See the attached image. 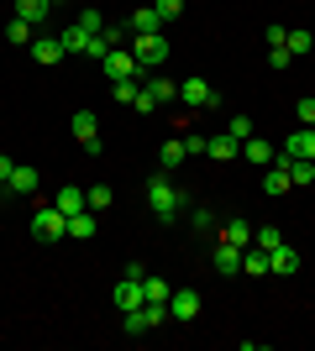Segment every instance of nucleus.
I'll list each match as a JSON object with an SVG mask.
<instances>
[{
    "label": "nucleus",
    "mask_w": 315,
    "mask_h": 351,
    "mask_svg": "<svg viewBox=\"0 0 315 351\" xmlns=\"http://www.w3.org/2000/svg\"><path fill=\"white\" fill-rule=\"evenodd\" d=\"M179 100L189 105V110H210V105H221V95H215L205 79H184V84H179Z\"/></svg>",
    "instance_id": "0eeeda50"
},
{
    "label": "nucleus",
    "mask_w": 315,
    "mask_h": 351,
    "mask_svg": "<svg viewBox=\"0 0 315 351\" xmlns=\"http://www.w3.org/2000/svg\"><path fill=\"white\" fill-rule=\"evenodd\" d=\"M53 205H58L63 215H79V210H90V199H84V189H79V184H63Z\"/></svg>",
    "instance_id": "2eb2a0df"
},
{
    "label": "nucleus",
    "mask_w": 315,
    "mask_h": 351,
    "mask_svg": "<svg viewBox=\"0 0 315 351\" xmlns=\"http://www.w3.org/2000/svg\"><path fill=\"white\" fill-rule=\"evenodd\" d=\"M215 231H221V241H231V247H253V226H247V220H221Z\"/></svg>",
    "instance_id": "dca6fc26"
},
{
    "label": "nucleus",
    "mask_w": 315,
    "mask_h": 351,
    "mask_svg": "<svg viewBox=\"0 0 315 351\" xmlns=\"http://www.w3.org/2000/svg\"><path fill=\"white\" fill-rule=\"evenodd\" d=\"M58 43H63V53H90V43H95V37H90V32H84V27H79V21H74V27L63 32Z\"/></svg>",
    "instance_id": "412c9836"
},
{
    "label": "nucleus",
    "mask_w": 315,
    "mask_h": 351,
    "mask_svg": "<svg viewBox=\"0 0 315 351\" xmlns=\"http://www.w3.org/2000/svg\"><path fill=\"white\" fill-rule=\"evenodd\" d=\"M163 27V16L152 11V5H142V11H132V21H126V32H132V37H142V32H158Z\"/></svg>",
    "instance_id": "a211bd4d"
},
{
    "label": "nucleus",
    "mask_w": 315,
    "mask_h": 351,
    "mask_svg": "<svg viewBox=\"0 0 315 351\" xmlns=\"http://www.w3.org/2000/svg\"><path fill=\"white\" fill-rule=\"evenodd\" d=\"M184 152H189V158H205V136L189 132V136H184Z\"/></svg>",
    "instance_id": "4c0bfd02"
},
{
    "label": "nucleus",
    "mask_w": 315,
    "mask_h": 351,
    "mask_svg": "<svg viewBox=\"0 0 315 351\" xmlns=\"http://www.w3.org/2000/svg\"><path fill=\"white\" fill-rule=\"evenodd\" d=\"M189 220H195V231H200V236L221 226V220H215V210H205V205H200V210H195V215H189Z\"/></svg>",
    "instance_id": "f704fd0d"
},
{
    "label": "nucleus",
    "mask_w": 315,
    "mask_h": 351,
    "mask_svg": "<svg viewBox=\"0 0 315 351\" xmlns=\"http://www.w3.org/2000/svg\"><path fill=\"white\" fill-rule=\"evenodd\" d=\"M74 21H79V27H84V32H90V37H100V32H105V27H110V21H105V16H100V11H95V5H84V11H79V16H74Z\"/></svg>",
    "instance_id": "393cba45"
},
{
    "label": "nucleus",
    "mask_w": 315,
    "mask_h": 351,
    "mask_svg": "<svg viewBox=\"0 0 315 351\" xmlns=\"http://www.w3.org/2000/svg\"><path fill=\"white\" fill-rule=\"evenodd\" d=\"M95 231H100V220H95V210H79V215H69V236H74V241H90Z\"/></svg>",
    "instance_id": "f3484780"
},
{
    "label": "nucleus",
    "mask_w": 315,
    "mask_h": 351,
    "mask_svg": "<svg viewBox=\"0 0 315 351\" xmlns=\"http://www.w3.org/2000/svg\"><path fill=\"white\" fill-rule=\"evenodd\" d=\"M268 273H279V278H294V273H300V252L273 247V252H268Z\"/></svg>",
    "instance_id": "ddd939ff"
},
{
    "label": "nucleus",
    "mask_w": 315,
    "mask_h": 351,
    "mask_svg": "<svg viewBox=\"0 0 315 351\" xmlns=\"http://www.w3.org/2000/svg\"><path fill=\"white\" fill-rule=\"evenodd\" d=\"M11 173H16V162L5 158V152H0V189H5V184H11Z\"/></svg>",
    "instance_id": "ea45409f"
},
{
    "label": "nucleus",
    "mask_w": 315,
    "mask_h": 351,
    "mask_svg": "<svg viewBox=\"0 0 315 351\" xmlns=\"http://www.w3.org/2000/svg\"><path fill=\"white\" fill-rule=\"evenodd\" d=\"M242 158H247V162H257V168H268V162L279 158V152H273V142H263V136H247V142H242Z\"/></svg>",
    "instance_id": "4468645a"
},
{
    "label": "nucleus",
    "mask_w": 315,
    "mask_h": 351,
    "mask_svg": "<svg viewBox=\"0 0 315 351\" xmlns=\"http://www.w3.org/2000/svg\"><path fill=\"white\" fill-rule=\"evenodd\" d=\"M184 158H189V152H184V136H168V142L158 147V162H163V168H179Z\"/></svg>",
    "instance_id": "5701e85b"
},
{
    "label": "nucleus",
    "mask_w": 315,
    "mask_h": 351,
    "mask_svg": "<svg viewBox=\"0 0 315 351\" xmlns=\"http://www.w3.org/2000/svg\"><path fill=\"white\" fill-rule=\"evenodd\" d=\"M242 273H247V278H263V273H268V252H242Z\"/></svg>",
    "instance_id": "a878e982"
},
{
    "label": "nucleus",
    "mask_w": 315,
    "mask_h": 351,
    "mask_svg": "<svg viewBox=\"0 0 315 351\" xmlns=\"http://www.w3.org/2000/svg\"><path fill=\"white\" fill-rule=\"evenodd\" d=\"M289 178H294V184H310V178H315V162H310V158L289 162Z\"/></svg>",
    "instance_id": "72a5a7b5"
},
{
    "label": "nucleus",
    "mask_w": 315,
    "mask_h": 351,
    "mask_svg": "<svg viewBox=\"0 0 315 351\" xmlns=\"http://www.w3.org/2000/svg\"><path fill=\"white\" fill-rule=\"evenodd\" d=\"M32 236H37V241H63V236H69V215H63L58 205L32 210Z\"/></svg>",
    "instance_id": "20e7f679"
},
{
    "label": "nucleus",
    "mask_w": 315,
    "mask_h": 351,
    "mask_svg": "<svg viewBox=\"0 0 315 351\" xmlns=\"http://www.w3.org/2000/svg\"><path fill=\"white\" fill-rule=\"evenodd\" d=\"M310 162H315V158H310Z\"/></svg>",
    "instance_id": "79ce46f5"
},
{
    "label": "nucleus",
    "mask_w": 315,
    "mask_h": 351,
    "mask_svg": "<svg viewBox=\"0 0 315 351\" xmlns=\"http://www.w3.org/2000/svg\"><path fill=\"white\" fill-rule=\"evenodd\" d=\"M110 89H116V100H121V105H137V95H142V79H116Z\"/></svg>",
    "instance_id": "cd10ccee"
},
{
    "label": "nucleus",
    "mask_w": 315,
    "mask_h": 351,
    "mask_svg": "<svg viewBox=\"0 0 315 351\" xmlns=\"http://www.w3.org/2000/svg\"><path fill=\"white\" fill-rule=\"evenodd\" d=\"M205 158L231 162V158H242V142H237V136H226V132H215V136H205Z\"/></svg>",
    "instance_id": "f8f14e48"
},
{
    "label": "nucleus",
    "mask_w": 315,
    "mask_h": 351,
    "mask_svg": "<svg viewBox=\"0 0 315 351\" xmlns=\"http://www.w3.org/2000/svg\"><path fill=\"white\" fill-rule=\"evenodd\" d=\"M74 142L90 158H100V121H95V110H74Z\"/></svg>",
    "instance_id": "423d86ee"
},
{
    "label": "nucleus",
    "mask_w": 315,
    "mask_h": 351,
    "mask_svg": "<svg viewBox=\"0 0 315 351\" xmlns=\"http://www.w3.org/2000/svg\"><path fill=\"white\" fill-rule=\"evenodd\" d=\"M84 199H90V210H110V189H105V184H95V189H84Z\"/></svg>",
    "instance_id": "c9c22d12"
},
{
    "label": "nucleus",
    "mask_w": 315,
    "mask_h": 351,
    "mask_svg": "<svg viewBox=\"0 0 315 351\" xmlns=\"http://www.w3.org/2000/svg\"><path fill=\"white\" fill-rule=\"evenodd\" d=\"M242 252H247V247H231V241H215V252H210V267H215L221 278H237V273H242Z\"/></svg>",
    "instance_id": "6e6552de"
},
{
    "label": "nucleus",
    "mask_w": 315,
    "mask_h": 351,
    "mask_svg": "<svg viewBox=\"0 0 315 351\" xmlns=\"http://www.w3.org/2000/svg\"><path fill=\"white\" fill-rule=\"evenodd\" d=\"M289 58H294L289 47H273V53H268V63H273V69H289Z\"/></svg>",
    "instance_id": "58836bf2"
},
{
    "label": "nucleus",
    "mask_w": 315,
    "mask_h": 351,
    "mask_svg": "<svg viewBox=\"0 0 315 351\" xmlns=\"http://www.w3.org/2000/svg\"><path fill=\"white\" fill-rule=\"evenodd\" d=\"M226 136L247 142V136H257V132H253V121H247V116H231V121H226Z\"/></svg>",
    "instance_id": "7c9ffc66"
},
{
    "label": "nucleus",
    "mask_w": 315,
    "mask_h": 351,
    "mask_svg": "<svg viewBox=\"0 0 315 351\" xmlns=\"http://www.w3.org/2000/svg\"><path fill=\"white\" fill-rule=\"evenodd\" d=\"M289 53H294V58H300V53H310V47H315V37H310V32H289Z\"/></svg>",
    "instance_id": "473e14b6"
},
{
    "label": "nucleus",
    "mask_w": 315,
    "mask_h": 351,
    "mask_svg": "<svg viewBox=\"0 0 315 351\" xmlns=\"http://www.w3.org/2000/svg\"><path fill=\"white\" fill-rule=\"evenodd\" d=\"M5 43H32V27L21 21V16H11V21H5Z\"/></svg>",
    "instance_id": "c756f323"
},
{
    "label": "nucleus",
    "mask_w": 315,
    "mask_h": 351,
    "mask_svg": "<svg viewBox=\"0 0 315 351\" xmlns=\"http://www.w3.org/2000/svg\"><path fill=\"white\" fill-rule=\"evenodd\" d=\"M53 5H58V0H53Z\"/></svg>",
    "instance_id": "a19ab883"
},
{
    "label": "nucleus",
    "mask_w": 315,
    "mask_h": 351,
    "mask_svg": "<svg viewBox=\"0 0 315 351\" xmlns=\"http://www.w3.org/2000/svg\"><path fill=\"white\" fill-rule=\"evenodd\" d=\"M200 315V289H174L168 293V320H195Z\"/></svg>",
    "instance_id": "9d476101"
},
{
    "label": "nucleus",
    "mask_w": 315,
    "mask_h": 351,
    "mask_svg": "<svg viewBox=\"0 0 315 351\" xmlns=\"http://www.w3.org/2000/svg\"><path fill=\"white\" fill-rule=\"evenodd\" d=\"M137 304H148V299H142V278L121 273V278H116V309L126 315V309H137Z\"/></svg>",
    "instance_id": "9b49d317"
},
{
    "label": "nucleus",
    "mask_w": 315,
    "mask_h": 351,
    "mask_svg": "<svg viewBox=\"0 0 315 351\" xmlns=\"http://www.w3.org/2000/svg\"><path fill=\"white\" fill-rule=\"evenodd\" d=\"M168 100H179V84L174 79H163V73H148L142 79V95H137V110L142 116H152L158 105H168Z\"/></svg>",
    "instance_id": "7ed1b4c3"
},
{
    "label": "nucleus",
    "mask_w": 315,
    "mask_h": 351,
    "mask_svg": "<svg viewBox=\"0 0 315 351\" xmlns=\"http://www.w3.org/2000/svg\"><path fill=\"white\" fill-rule=\"evenodd\" d=\"M5 194H37V168H16L11 184H5Z\"/></svg>",
    "instance_id": "b1692460"
},
{
    "label": "nucleus",
    "mask_w": 315,
    "mask_h": 351,
    "mask_svg": "<svg viewBox=\"0 0 315 351\" xmlns=\"http://www.w3.org/2000/svg\"><path fill=\"white\" fill-rule=\"evenodd\" d=\"M253 241H257L263 252H273V247H284V231H279V226H257V231H253Z\"/></svg>",
    "instance_id": "bb28decb"
},
{
    "label": "nucleus",
    "mask_w": 315,
    "mask_h": 351,
    "mask_svg": "<svg viewBox=\"0 0 315 351\" xmlns=\"http://www.w3.org/2000/svg\"><path fill=\"white\" fill-rule=\"evenodd\" d=\"M100 69L110 73V84H116V79H148V73L137 69L132 47H110V53H105V58H100Z\"/></svg>",
    "instance_id": "39448f33"
},
{
    "label": "nucleus",
    "mask_w": 315,
    "mask_h": 351,
    "mask_svg": "<svg viewBox=\"0 0 315 351\" xmlns=\"http://www.w3.org/2000/svg\"><path fill=\"white\" fill-rule=\"evenodd\" d=\"M294 116H300V126H315V95H300V100H294Z\"/></svg>",
    "instance_id": "2f4dec72"
},
{
    "label": "nucleus",
    "mask_w": 315,
    "mask_h": 351,
    "mask_svg": "<svg viewBox=\"0 0 315 351\" xmlns=\"http://www.w3.org/2000/svg\"><path fill=\"white\" fill-rule=\"evenodd\" d=\"M279 158H289V162L315 158V126H300V132H289V136H284V152H279Z\"/></svg>",
    "instance_id": "1a4fd4ad"
},
{
    "label": "nucleus",
    "mask_w": 315,
    "mask_h": 351,
    "mask_svg": "<svg viewBox=\"0 0 315 351\" xmlns=\"http://www.w3.org/2000/svg\"><path fill=\"white\" fill-rule=\"evenodd\" d=\"M152 325H148V309L137 304V309H126V336H148Z\"/></svg>",
    "instance_id": "c85d7f7f"
},
{
    "label": "nucleus",
    "mask_w": 315,
    "mask_h": 351,
    "mask_svg": "<svg viewBox=\"0 0 315 351\" xmlns=\"http://www.w3.org/2000/svg\"><path fill=\"white\" fill-rule=\"evenodd\" d=\"M32 58H37V63H58L63 43H58V37H37V43H32Z\"/></svg>",
    "instance_id": "4be33fe9"
},
{
    "label": "nucleus",
    "mask_w": 315,
    "mask_h": 351,
    "mask_svg": "<svg viewBox=\"0 0 315 351\" xmlns=\"http://www.w3.org/2000/svg\"><path fill=\"white\" fill-rule=\"evenodd\" d=\"M47 11H53V0H16V16H21L27 27H37Z\"/></svg>",
    "instance_id": "aec40b11"
},
{
    "label": "nucleus",
    "mask_w": 315,
    "mask_h": 351,
    "mask_svg": "<svg viewBox=\"0 0 315 351\" xmlns=\"http://www.w3.org/2000/svg\"><path fill=\"white\" fill-rule=\"evenodd\" d=\"M168 293H174V283H168V278H158V273L142 278V299H148V304H168Z\"/></svg>",
    "instance_id": "6ab92c4d"
},
{
    "label": "nucleus",
    "mask_w": 315,
    "mask_h": 351,
    "mask_svg": "<svg viewBox=\"0 0 315 351\" xmlns=\"http://www.w3.org/2000/svg\"><path fill=\"white\" fill-rule=\"evenodd\" d=\"M148 205L158 210V220H174L179 210H189V194H184L168 173H158V178L148 184Z\"/></svg>",
    "instance_id": "f257e3e1"
},
{
    "label": "nucleus",
    "mask_w": 315,
    "mask_h": 351,
    "mask_svg": "<svg viewBox=\"0 0 315 351\" xmlns=\"http://www.w3.org/2000/svg\"><path fill=\"white\" fill-rule=\"evenodd\" d=\"M132 58L142 73H158L168 58V43H163V32H142V37H132Z\"/></svg>",
    "instance_id": "f03ea898"
},
{
    "label": "nucleus",
    "mask_w": 315,
    "mask_h": 351,
    "mask_svg": "<svg viewBox=\"0 0 315 351\" xmlns=\"http://www.w3.org/2000/svg\"><path fill=\"white\" fill-rule=\"evenodd\" d=\"M152 11L163 16V21H174V16H179V11H184V0H158V5H152Z\"/></svg>",
    "instance_id": "e433bc0d"
}]
</instances>
